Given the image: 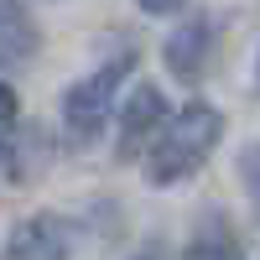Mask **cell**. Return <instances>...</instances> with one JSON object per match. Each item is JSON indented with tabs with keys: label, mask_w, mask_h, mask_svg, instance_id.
I'll list each match as a JSON object with an SVG mask.
<instances>
[{
	"label": "cell",
	"mask_w": 260,
	"mask_h": 260,
	"mask_svg": "<svg viewBox=\"0 0 260 260\" xmlns=\"http://www.w3.org/2000/svg\"><path fill=\"white\" fill-rule=\"evenodd\" d=\"M16 115H21V99H16V89H11V83L0 78V125H11Z\"/></svg>",
	"instance_id": "cell-10"
},
{
	"label": "cell",
	"mask_w": 260,
	"mask_h": 260,
	"mask_svg": "<svg viewBox=\"0 0 260 260\" xmlns=\"http://www.w3.org/2000/svg\"><path fill=\"white\" fill-rule=\"evenodd\" d=\"M42 47V26L21 0H0V68H26Z\"/></svg>",
	"instance_id": "cell-6"
},
{
	"label": "cell",
	"mask_w": 260,
	"mask_h": 260,
	"mask_svg": "<svg viewBox=\"0 0 260 260\" xmlns=\"http://www.w3.org/2000/svg\"><path fill=\"white\" fill-rule=\"evenodd\" d=\"M255 94H260V52H255Z\"/></svg>",
	"instance_id": "cell-12"
},
{
	"label": "cell",
	"mask_w": 260,
	"mask_h": 260,
	"mask_svg": "<svg viewBox=\"0 0 260 260\" xmlns=\"http://www.w3.org/2000/svg\"><path fill=\"white\" fill-rule=\"evenodd\" d=\"M141 260H161V255H156V250H146V255H141Z\"/></svg>",
	"instance_id": "cell-13"
},
{
	"label": "cell",
	"mask_w": 260,
	"mask_h": 260,
	"mask_svg": "<svg viewBox=\"0 0 260 260\" xmlns=\"http://www.w3.org/2000/svg\"><path fill=\"white\" fill-rule=\"evenodd\" d=\"M6 260H73V224L57 213H31L6 234Z\"/></svg>",
	"instance_id": "cell-3"
},
{
	"label": "cell",
	"mask_w": 260,
	"mask_h": 260,
	"mask_svg": "<svg viewBox=\"0 0 260 260\" xmlns=\"http://www.w3.org/2000/svg\"><path fill=\"white\" fill-rule=\"evenodd\" d=\"M208 57H213V21H208V16H187L182 26L161 42L167 73L182 78V83H198L203 68H208Z\"/></svg>",
	"instance_id": "cell-5"
},
{
	"label": "cell",
	"mask_w": 260,
	"mask_h": 260,
	"mask_svg": "<svg viewBox=\"0 0 260 260\" xmlns=\"http://www.w3.org/2000/svg\"><path fill=\"white\" fill-rule=\"evenodd\" d=\"M167 120H172V115H167V99H161L156 83H130V94H125V104H120V141H115V151L130 161L146 141L161 136Z\"/></svg>",
	"instance_id": "cell-4"
},
{
	"label": "cell",
	"mask_w": 260,
	"mask_h": 260,
	"mask_svg": "<svg viewBox=\"0 0 260 260\" xmlns=\"http://www.w3.org/2000/svg\"><path fill=\"white\" fill-rule=\"evenodd\" d=\"M125 68H130V57H115V62H104V68L83 73L73 89L62 94V130H68L73 146H89L104 130V120L115 115V89H120Z\"/></svg>",
	"instance_id": "cell-2"
},
{
	"label": "cell",
	"mask_w": 260,
	"mask_h": 260,
	"mask_svg": "<svg viewBox=\"0 0 260 260\" xmlns=\"http://www.w3.org/2000/svg\"><path fill=\"white\" fill-rule=\"evenodd\" d=\"M224 141V115L213 104H187L182 115L161 125V136L151 141V187H177L198 172Z\"/></svg>",
	"instance_id": "cell-1"
},
{
	"label": "cell",
	"mask_w": 260,
	"mask_h": 260,
	"mask_svg": "<svg viewBox=\"0 0 260 260\" xmlns=\"http://www.w3.org/2000/svg\"><path fill=\"white\" fill-rule=\"evenodd\" d=\"M136 6L146 16H177V11H187V0H136Z\"/></svg>",
	"instance_id": "cell-11"
},
{
	"label": "cell",
	"mask_w": 260,
	"mask_h": 260,
	"mask_svg": "<svg viewBox=\"0 0 260 260\" xmlns=\"http://www.w3.org/2000/svg\"><path fill=\"white\" fill-rule=\"evenodd\" d=\"M182 260H245L240 234L229 229V219H224L219 208H203V219L192 224V234H187Z\"/></svg>",
	"instance_id": "cell-7"
},
{
	"label": "cell",
	"mask_w": 260,
	"mask_h": 260,
	"mask_svg": "<svg viewBox=\"0 0 260 260\" xmlns=\"http://www.w3.org/2000/svg\"><path fill=\"white\" fill-rule=\"evenodd\" d=\"M21 182V161H16V151L0 141V187H16Z\"/></svg>",
	"instance_id": "cell-9"
},
{
	"label": "cell",
	"mask_w": 260,
	"mask_h": 260,
	"mask_svg": "<svg viewBox=\"0 0 260 260\" xmlns=\"http://www.w3.org/2000/svg\"><path fill=\"white\" fill-rule=\"evenodd\" d=\"M234 172H240V187L260 203V141H250L240 156H234Z\"/></svg>",
	"instance_id": "cell-8"
}]
</instances>
